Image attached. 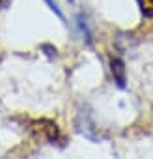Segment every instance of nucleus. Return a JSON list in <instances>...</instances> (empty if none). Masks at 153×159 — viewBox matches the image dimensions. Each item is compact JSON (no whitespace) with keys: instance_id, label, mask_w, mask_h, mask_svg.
Listing matches in <instances>:
<instances>
[{"instance_id":"f257e3e1","label":"nucleus","mask_w":153,"mask_h":159,"mask_svg":"<svg viewBox=\"0 0 153 159\" xmlns=\"http://www.w3.org/2000/svg\"><path fill=\"white\" fill-rule=\"evenodd\" d=\"M110 69H112V75H114L116 84H118L120 88H125V64H123L120 58H112Z\"/></svg>"},{"instance_id":"f03ea898","label":"nucleus","mask_w":153,"mask_h":159,"mask_svg":"<svg viewBox=\"0 0 153 159\" xmlns=\"http://www.w3.org/2000/svg\"><path fill=\"white\" fill-rule=\"evenodd\" d=\"M136 2L146 17H153V0H136Z\"/></svg>"},{"instance_id":"7ed1b4c3","label":"nucleus","mask_w":153,"mask_h":159,"mask_svg":"<svg viewBox=\"0 0 153 159\" xmlns=\"http://www.w3.org/2000/svg\"><path fill=\"white\" fill-rule=\"evenodd\" d=\"M45 2H47V4L50 6V10H52V11H54V13H56V15H58L60 19H63V13L60 11V8H58V4H56V2H52V0H45Z\"/></svg>"}]
</instances>
